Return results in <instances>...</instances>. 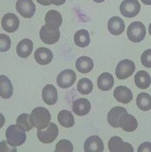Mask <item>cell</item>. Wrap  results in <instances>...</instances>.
Returning <instances> with one entry per match:
<instances>
[{"label":"cell","instance_id":"6da1fadb","mask_svg":"<svg viewBox=\"0 0 151 152\" xmlns=\"http://www.w3.org/2000/svg\"><path fill=\"white\" fill-rule=\"evenodd\" d=\"M25 129L18 124L10 125L5 132L7 142L12 146H19L24 143L26 140Z\"/></svg>","mask_w":151,"mask_h":152},{"label":"cell","instance_id":"7a4b0ae2","mask_svg":"<svg viewBox=\"0 0 151 152\" xmlns=\"http://www.w3.org/2000/svg\"><path fill=\"white\" fill-rule=\"evenodd\" d=\"M31 120L36 129H44L50 123V113L44 107H36L31 113Z\"/></svg>","mask_w":151,"mask_h":152},{"label":"cell","instance_id":"3957f363","mask_svg":"<svg viewBox=\"0 0 151 152\" xmlns=\"http://www.w3.org/2000/svg\"><path fill=\"white\" fill-rule=\"evenodd\" d=\"M128 39L133 43L142 42L146 36V28L142 22H133L129 24L127 31Z\"/></svg>","mask_w":151,"mask_h":152},{"label":"cell","instance_id":"277c9868","mask_svg":"<svg viewBox=\"0 0 151 152\" xmlns=\"http://www.w3.org/2000/svg\"><path fill=\"white\" fill-rule=\"evenodd\" d=\"M37 137L43 143H50L58 137V128L54 123L50 124L44 129H37Z\"/></svg>","mask_w":151,"mask_h":152},{"label":"cell","instance_id":"5b68a950","mask_svg":"<svg viewBox=\"0 0 151 152\" xmlns=\"http://www.w3.org/2000/svg\"><path fill=\"white\" fill-rule=\"evenodd\" d=\"M136 70L134 62L129 59H123L116 65V75L118 79H126L129 77Z\"/></svg>","mask_w":151,"mask_h":152},{"label":"cell","instance_id":"8992f818","mask_svg":"<svg viewBox=\"0 0 151 152\" xmlns=\"http://www.w3.org/2000/svg\"><path fill=\"white\" fill-rule=\"evenodd\" d=\"M141 11V5L137 0H123L120 5V12L126 18H134Z\"/></svg>","mask_w":151,"mask_h":152},{"label":"cell","instance_id":"52a82bcc","mask_svg":"<svg viewBox=\"0 0 151 152\" xmlns=\"http://www.w3.org/2000/svg\"><path fill=\"white\" fill-rule=\"evenodd\" d=\"M16 9L22 17L31 18L35 14L36 5L32 0H18Z\"/></svg>","mask_w":151,"mask_h":152},{"label":"cell","instance_id":"ba28073f","mask_svg":"<svg viewBox=\"0 0 151 152\" xmlns=\"http://www.w3.org/2000/svg\"><path fill=\"white\" fill-rule=\"evenodd\" d=\"M77 79V75L72 70H64L58 74L57 83L58 86L63 89H68L71 87Z\"/></svg>","mask_w":151,"mask_h":152},{"label":"cell","instance_id":"9c48e42d","mask_svg":"<svg viewBox=\"0 0 151 152\" xmlns=\"http://www.w3.org/2000/svg\"><path fill=\"white\" fill-rule=\"evenodd\" d=\"M109 151L111 152H133L134 149L130 143L125 142L119 137H112L109 141Z\"/></svg>","mask_w":151,"mask_h":152},{"label":"cell","instance_id":"30bf717a","mask_svg":"<svg viewBox=\"0 0 151 152\" xmlns=\"http://www.w3.org/2000/svg\"><path fill=\"white\" fill-rule=\"evenodd\" d=\"M39 37H40V39L44 44L54 45L60 38V31H59V29L51 31L47 28L46 25H43L40 29Z\"/></svg>","mask_w":151,"mask_h":152},{"label":"cell","instance_id":"8fae6325","mask_svg":"<svg viewBox=\"0 0 151 152\" xmlns=\"http://www.w3.org/2000/svg\"><path fill=\"white\" fill-rule=\"evenodd\" d=\"M1 23H2L3 29L5 31L12 33V32L16 31L19 28L20 21H19L18 18L15 14L7 13L3 17Z\"/></svg>","mask_w":151,"mask_h":152},{"label":"cell","instance_id":"7c38bea8","mask_svg":"<svg viewBox=\"0 0 151 152\" xmlns=\"http://www.w3.org/2000/svg\"><path fill=\"white\" fill-rule=\"evenodd\" d=\"M63 23L61 14L55 10H50L45 15V25L49 30L54 31L59 29Z\"/></svg>","mask_w":151,"mask_h":152},{"label":"cell","instance_id":"4fadbf2b","mask_svg":"<svg viewBox=\"0 0 151 152\" xmlns=\"http://www.w3.org/2000/svg\"><path fill=\"white\" fill-rule=\"evenodd\" d=\"M125 112H127V110L123 107L116 106L112 108L108 113V123L109 124V125L114 128H119L120 120Z\"/></svg>","mask_w":151,"mask_h":152},{"label":"cell","instance_id":"5bb4252c","mask_svg":"<svg viewBox=\"0 0 151 152\" xmlns=\"http://www.w3.org/2000/svg\"><path fill=\"white\" fill-rule=\"evenodd\" d=\"M104 150L103 140L98 136H91L84 142L85 152H102Z\"/></svg>","mask_w":151,"mask_h":152},{"label":"cell","instance_id":"9a60e30c","mask_svg":"<svg viewBox=\"0 0 151 152\" xmlns=\"http://www.w3.org/2000/svg\"><path fill=\"white\" fill-rule=\"evenodd\" d=\"M34 58L37 64L41 65H46L53 59V53L50 49L45 47L38 48L34 53Z\"/></svg>","mask_w":151,"mask_h":152},{"label":"cell","instance_id":"2e32d148","mask_svg":"<svg viewBox=\"0 0 151 152\" xmlns=\"http://www.w3.org/2000/svg\"><path fill=\"white\" fill-rule=\"evenodd\" d=\"M114 96L119 103L122 104H128L133 99V94L132 91L128 89V87L121 85L116 87L114 91Z\"/></svg>","mask_w":151,"mask_h":152},{"label":"cell","instance_id":"e0dca14e","mask_svg":"<svg viewBox=\"0 0 151 152\" xmlns=\"http://www.w3.org/2000/svg\"><path fill=\"white\" fill-rule=\"evenodd\" d=\"M90 103L87 98H78L72 105V110L77 116H85L90 110Z\"/></svg>","mask_w":151,"mask_h":152},{"label":"cell","instance_id":"ac0fdd59","mask_svg":"<svg viewBox=\"0 0 151 152\" xmlns=\"http://www.w3.org/2000/svg\"><path fill=\"white\" fill-rule=\"evenodd\" d=\"M42 97L48 105H53L58 101V91L52 84H47L43 89Z\"/></svg>","mask_w":151,"mask_h":152},{"label":"cell","instance_id":"d6986e66","mask_svg":"<svg viewBox=\"0 0 151 152\" xmlns=\"http://www.w3.org/2000/svg\"><path fill=\"white\" fill-rule=\"evenodd\" d=\"M125 29L123 20L119 17H112L108 22V30L114 36L121 35Z\"/></svg>","mask_w":151,"mask_h":152},{"label":"cell","instance_id":"ffe728a7","mask_svg":"<svg viewBox=\"0 0 151 152\" xmlns=\"http://www.w3.org/2000/svg\"><path fill=\"white\" fill-rule=\"evenodd\" d=\"M138 123L136 117L125 112L120 120V127L127 132H132L137 129Z\"/></svg>","mask_w":151,"mask_h":152},{"label":"cell","instance_id":"44dd1931","mask_svg":"<svg viewBox=\"0 0 151 152\" xmlns=\"http://www.w3.org/2000/svg\"><path fill=\"white\" fill-rule=\"evenodd\" d=\"M17 54L22 58H28L33 50V42L31 39L28 38H24L23 40H21L18 46H17Z\"/></svg>","mask_w":151,"mask_h":152},{"label":"cell","instance_id":"7402d4cb","mask_svg":"<svg viewBox=\"0 0 151 152\" xmlns=\"http://www.w3.org/2000/svg\"><path fill=\"white\" fill-rule=\"evenodd\" d=\"M13 94V86L11 80L4 75L0 77V96L4 99L10 98Z\"/></svg>","mask_w":151,"mask_h":152},{"label":"cell","instance_id":"603a6c76","mask_svg":"<svg viewBox=\"0 0 151 152\" xmlns=\"http://www.w3.org/2000/svg\"><path fill=\"white\" fill-rule=\"evenodd\" d=\"M113 85H114V78L110 73L104 72L98 77L97 86L101 91H109Z\"/></svg>","mask_w":151,"mask_h":152},{"label":"cell","instance_id":"cb8c5ba5","mask_svg":"<svg viewBox=\"0 0 151 152\" xmlns=\"http://www.w3.org/2000/svg\"><path fill=\"white\" fill-rule=\"evenodd\" d=\"M136 85L142 90H145L150 87L151 83L150 75L145 70H140L135 76Z\"/></svg>","mask_w":151,"mask_h":152},{"label":"cell","instance_id":"d4e9b609","mask_svg":"<svg viewBox=\"0 0 151 152\" xmlns=\"http://www.w3.org/2000/svg\"><path fill=\"white\" fill-rule=\"evenodd\" d=\"M94 67V63L92 59L89 57H80L76 62V68L81 73H89Z\"/></svg>","mask_w":151,"mask_h":152},{"label":"cell","instance_id":"484cf974","mask_svg":"<svg viewBox=\"0 0 151 152\" xmlns=\"http://www.w3.org/2000/svg\"><path fill=\"white\" fill-rule=\"evenodd\" d=\"M58 120L59 124L64 128H70L75 124V119L72 113L66 110H63L58 113Z\"/></svg>","mask_w":151,"mask_h":152},{"label":"cell","instance_id":"4316f807","mask_svg":"<svg viewBox=\"0 0 151 152\" xmlns=\"http://www.w3.org/2000/svg\"><path fill=\"white\" fill-rule=\"evenodd\" d=\"M74 42L77 46L84 48L87 47L90 43V37L89 31L86 30H79L74 36Z\"/></svg>","mask_w":151,"mask_h":152},{"label":"cell","instance_id":"83f0119b","mask_svg":"<svg viewBox=\"0 0 151 152\" xmlns=\"http://www.w3.org/2000/svg\"><path fill=\"white\" fill-rule=\"evenodd\" d=\"M136 104L143 111L150 110L151 109V96L145 92L139 94L136 97Z\"/></svg>","mask_w":151,"mask_h":152},{"label":"cell","instance_id":"f1b7e54d","mask_svg":"<svg viewBox=\"0 0 151 152\" xmlns=\"http://www.w3.org/2000/svg\"><path fill=\"white\" fill-rule=\"evenodd\" d=\"M77 90L80 93L83 94V95H88L93 90V83L90 79L83 77V78L80 79L77 83Z\"/></svg>","mask_w":151,"mask_h":152},{"label":"cell","instance_id":"f546056e","mask_svg":"<svg viewBox=\"0 0 151 152\" xmlns=\"http://www.w3.org/2000/svg\"><path fill=\"white\" fill-rule=\"evenodd\" d=\"M17 124L22 126L23 129L26 131H29L34 127V125L31 123V115L24 113V114H21L19 117L17 119Z\"/></svg>","mask_w":151,"mask_h":152},{"label":"cell","instance_id":"4dcf8cb0","mask_svg":"<svg viewBox=\"0 0 151 152\" xmlns=\"http://www.w3.org/2000/svg\"><path fill=\"white\" fill-rule=\"evenodd\" d=\"M57 152H72L73 151V144L71 142L66 139L60 140L56 145Z\"/></svg>","mask_w":151,"mask_h":152},{"label":"cell","instance_id":"1f68e13d","mask_svg":"<svg viewBox=\"0 0 151 152\" xmlns=\"http://www.w3.org/2000/svg\"><path fill=\"white\" fill-rule=\"evenodd\" d=\"M12 45V41L10 37L4 34H0V50L1 52H4L10 50Z\"/></svg>","mask_w":151,"mask_h":152},{"label":"cell","instance_id":"d6a6232c","mask_svg":"<svg viewBox=\"0 0 151 152\" xmlns=\"http://www.w3.org/2000/svg\"><path fill=\"white\" fill-rule=\"evenodd\" d=\"M141 62L143 66L147 68H151V49L146 50L141 57Z\"/></svg>","mask_w":151,"mask_h":152},{"label":"cell","instance_id":"836d02e7","mask_svg":"<svg viewBox=\"0 0 151 152\" xmlns=\"http://www.w3.org/2000/svg\"><path fill=\"white\" fill-rule=\"evenodd\" d=\"M137 151L138 152H151V142H146L142 143Z\"/></svg>","mask_w":151,"mask_h":152},{"label":"cell","instance_id":"e575fe53","mask_svg":"<svg viewBox=\"0 0 151 152\" xmlns=\"http://www.w3.org/2000/svg\"><path fill=\"white\" fill-rule=\"evenodd\" d=\"M50 4H55V5H62L63 4L66 0H49Z\"/></svg>","mask_w":151,"mask_h":152},{"label":"cell","instance_id":"d590c367","mask_svg":"<svg viewBox=\"0 0 151 152\" xmlns=\"http://www.w3.org/2000/svg\"><path fill=\"white\" fill-rule=\"evenodd\" d=\"M37 3H39L40 4L42 5H44V6H48L50 4V3L49 2V0H36Z\"/></svg>","mask_w":151,"mask_h":152},{"label":"cell","instance_id":"8d00e7d4","mask_svg":"<svg viewBox=\"0 0 151 152\" xmlns=\"http://www.w3.org/2000/svg\"><path fill=\"white\" fill-rule=\"evenodd\" d=\"M141 1L146 5H151V0H141Z\"/></svg>","mask_w":151,"mask_h":152},{"label":"cell","instance_id":"74e56055","mask_svg":"<svg viewBox=\"0 0 151 152\" xmlns=\"http://www.w3.org/2000/svg\"><path fill=\"white\" fill-rule=\"evenodd\" d=\"M96 3H103L104 1H105V0H94Z\"/></svg>","mask_w":151,"mask_h":152},{"label":"cell","instance_id":"f35d334b","mask_svg":"<svg viewBox=\"0 0 151 152\" xmlns=\"http://www.w3.org/2000/svg\"><path fill=\"white\" fill-rule=\"evenodd\" d=\"M149 31H150V34L151 36V23L150 24V27H149Z\"/></svg>","mask_w":151,"mask_h":152}]
</instances>
